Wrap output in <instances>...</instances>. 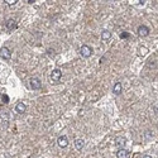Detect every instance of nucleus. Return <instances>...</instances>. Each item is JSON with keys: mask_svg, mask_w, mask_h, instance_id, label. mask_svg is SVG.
<instances>
[{"mask_svg": "<svg viewBox=\"0 0 158 158\" xmlns=\"http://www.w3.org/2000/svg\"><path fill=\"white\" fill-rule=\"evenodd\" d=\"M26 110H27V105L24 103H22V101H19V103L15 105V111L18 114H24Z\"/></svg>", "mask_w": 158, "mask_h": 158, "instance_id": "nucleus-9", "label": "nucleus"}, {"mask_svg": "<svg viewBox=\"0 0 158 158\" xmlns=\"http://www.w3.org/2000/svg\"><path fill=\"white\" fill-rule=\"evenodd\" d=\"M142 158H152V157H150V156H148V154H146V156H143Z\"/></svg>", "mask_w": 158, "mask_h": 158, "instance_id": "nucleus-18", "label": "nucleus"}, {"mask_svg": "<svg viewBox=\"0 0 158 158\" xmlns=\"http://www.w3.org/2000/svg\"><path fill=\"white\" fill-rule=\"evenodd\" d=\"M29 85L33 90H39L41 86H42V82H41L39 79H37V77H32L29 80Z\"/></svg>", "mask_w": 158, "mask_h": 158, "instance_id": "nucleus-4", "label": "nucleus"}, {"mask_svg": "<svg viewBox=\"0 0 158 158\" xmlns=\"http://www.w3.org/2000/svg\"><path fill=\"white\" fill-rule=\"evenodd\" d=\"M0 57H1L3 59H5V61H8V59H10V57H12V52H10V50L8 47H1L0 48Z\"/></svg>", "mask_w": 158, "mask_h": 158, "instance_id": "nucleus-3", "label": "nucleus"}, {"mask_svg": "<svg viewBox=\"0 0 158 158\" xmlns=\"http://www.w3.org/2000/svg\"><path fill=\"white\" fill-rule=\"evenodd\" d=\"M3 100H4L5 103H6V101H8V96H5V95H4V96H3Z\"/></svg>", "mask_w": 158, "mask_h": 158, "instance_id": "nucleus-17", "label": "nucleus"}, {"mask_svg": "<svg viewBox=\"0 0 158 158\" xmlns=\"http://www.w3.org/2000/svg\"><path fill=\"white\" fill-rule=\"evenodd\" d=\"M115 144L119 147V149L124 148V146L126 144V138L125 137H117V139H115Z\"/></svg>", "mask_w": 158, "mask_h": 158, "instance_id": "nucleus-10", "label": "nucleus"}, {"mask_svg": "<svg viewBox=\"0 0 158 158\" xmlns=\"http://www.w3.org/2000/svg\"><path fill=\"white\" fill-rule=\"evenodd\" d=\"M111 38V32H109V30H103L101 32V39H104V41H108V39H110Z\"/></svg>", "mask_w": 158, "mask_h": 158, "instance_id": "nucleus-13", "label": "nucleus"}, {"mask_svg": "<svg viewBox=\"0 0 158 158\" xmlns=\"http://www.w3.org/2000/svg\"><path fill=\"white\" fill-rule=\"evenodd\" d=\"M117 157L118 158H129L130 157V152L124 148H120V149H118V152H117Z\"/></svg>", "mask_w": 158, "mask_h": 158, "instance_id": "nucleus-7", "label": "nucleus"}, {"mask_svg": "<svg viewBox=\"0 0 158 158\" xmlns=\"http://www.w3.org/2000/svg\"><path fill=\"white\" fill-rule=\"evenodd\" d=\"M121 91H123L121 83H120V82H117V83H115V85L113 86V94H114V95H120Z\"/></svg>", "mask_w": 158, "mask_h": 158, "instance_id": "nucleus-12", "label": "nucleus"}, {"mask_svg": "<svg viewBox=\"0 0 158 158\" xmlns=\"http://www.w3.org/2000/svg\"><path fill=\"white\" fill-rule=\"evenodd\" d=\"M83 147H85V140L83 139H76L75 140V148L77 150H82L83 149Z\"/></svg>", "mask_w": 158, "mask_h": 158, "instance_id": "nucleus-11", "label": "nucleus"}, {"mask_svg": "<svg viewBox=\"0 0 158 158\" xmlns=\"http://www.w3.org/2000/svg\"><path fill=\"white\" fill-rule=\"evenodd\" d=\"M80 53H81L82 57H90L91 55H92V48L90 47V46H87V44H83L82 47H81V50H80Z\"/></svg>", "mask_w": 158, "mask_h": 158, "instance_id": "nucleus-2", "label": "nucleus"}, {"mask_svg": "<svg viewBox=\"0 0 158 158\" xmlns=\"http://www.w3.org/2000/svg\"><path fill=\"white\" fill-rule=\"evenodd\" d=\"M137 33L140 37H147L149 34V28L147 26H139L138 29H137Z\"/></svg>", "mask_w": 158, "mask_h": 158, "instance_id": "nucleus-5", "label": "nucleus"}, {"mask_svg": "<svg viewBox=\"0 0 158 158\" xmlns=\"http://www.w3.org/2000/svg\"><path fill=\"white\" fill-rule=\"evenodd\" d=\"M5 27H6V30L8 32H12L17 28V22L14 19H8L5 23Z\"/></svg>", "mask_w": 158, "mask_h": 158, "instance_id": "nucleus-8", "label": "nucleus"}, {"mask_svg": "<svg viewBox=\"0 0 158 158\" xmlns=\"http://www.w3.org/2000/svg\"><path fill=\"white\" fill-rule=\"evenodd\" d=\"M28 4H33V3H36V0H28Z\"/></svg>", "mask_w": 158, "mask_h": 158, "instance_id": "nucleus-16", "label": "nucleus"}, {"mask_svg": "<svg viewBox=\"0 0 158 158\" xmlns=\"http://www.w3.org/2000/svg\"><path fill=\"white\" fill-rule=\"evenodd\" d=\"M50 79H51L52 82L58 83L59 81H61V79H62V72H61V70H59V68H55L53 71L51 72Z\"/></svg>", "mask_w": 158, "mask_h": 158, "instance_id": "nucleus-1", "label": "nucleus"}, {"mask_svg": "<svg viewBox=\"0 0 158 158\" xmlns=\"http://www.w3.org/2000/svg\"><path fill=\"white\" fill-rule=\"evenodd\" d=\"M128 37H129V33H126V32L120 33V38H128Z\"/></svg>", "mask_w": 158, "mask_h": 158, "instance_id": "nucleus-15", "label": "nucleus"}, {"mask_svg": "<svg viewBox=\"0 0 158 158\" xmlns=\"http://www.w3.org/2000/svg\"><path fill=\"white\" fill-rule=\"evenodd\" d=\"M57 144L59 148H66L68 146V140H67V137L66 135H61L57 138Z\"/></svg>", "mask_w": 158, "mask_h": 158, "instance_id": "nucleus-6", "label": "nucleus"}, {"mask_svg": "<svg viewBox=\"0 0 158 158\" xmlns=\"http://www.w3.org/2000/svg\"><path fill=\"white\" fill-rule=\"evenodd\" d=\"M5 3L8 4L9 6H13V5H15L17 3H18V0H12V1H9V0H5Z\"/></svg>", "mask_w": 158, "mask_h": 158, "instance_id": "nucleus-14", "label": "nucleus"}]
</instances>
